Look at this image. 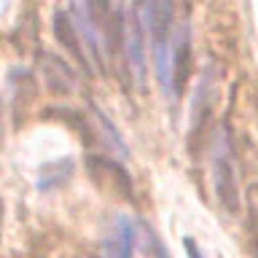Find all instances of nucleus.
Segmentation results:
<instances>
[{"mask_svg":"<svg viewBox=\"0 0 258 258\" xmlns=\"http://www.w3.org/2000/svg\"><path fill=\"white\" fill-rule=\"evenodd\" d=\"M68 11H70V19L78 30V38H81V43H84V51L89 56V62H92L97 70H105V64H102V38H100V30H97V24H94L92 11H89V3L86 6H70Z\"/></svg>","mask_w":258,"mask_h":258,"instance_id":"nucleus-5","label":"nucleus"},{"mask_svg":"<svg viewBox=\"0 0 258 258\" xmlns=\"http://www.w3.org/2000/svg\"><path fill=\"white\" fill-rule=\"evenodd\" d=\"M137 245V229L129 218H118L113 234L102 239V258H132Z\"/></svg>","mask_w":258,"mask_h":258,"instance_id":"nucleus-10","label":"nucleus"},{"mask_svg":"<svg viewBox=\"0 0 258 258\" xmlns=\"http://www.w3.org/2000/svg\"><path fill=\"white\" fill-rule=\"evenodd\" d=\"M213 183H215V197L221 207L229 215L239 213V185H237V164H234V145L231 132L223 124V132L215 137L213 148Z\"/></svg>","mask_w":258,"mask_h":258,"instance_id":"nucleus-1","label":"nucleus"},{"mask_svg":"<svg viewBox=\"0 0 258 258\" xmlns=\"http://www.w3.org/2000/svg\"><path fill=\"white\" fill-rule=\"evenodd\" d=\"M126 19V62L132 64L137 84L143 86L145 81V46H143V22H140V11L137 6L129 8Z\"/></svg>","mask_w":258,"mask_h":258,"instance_id":"nucleus-8","label":"nucleus"},{"mask_svg":"<svg viewBox=\"0 0 258 258\" xmlns=\"http://www.w3.org/2000/svg\"><path fill=\"white\" fill-rule=\"evenodd\" d=\"M253 250H255V258H258V221H255V229H253Z\"/></svg>","mask_w":258,"mask_h":258,"instance_id":"nucleus-13","label":"nucleus"},{"mask_svg":"<svg viewBox=\"0 0 258 258\" xmlns=\"http://www.w3.org/2000/svg\"><path fill=\"white\" fill-rule=\"evenodd\" d=\"M86 172L102 194H113V197L126 199V202L135 199V188H132V180H129V172L118 164V161H113L110 156L89 153L86 156Z\"/></svg>","mask_w":258,"mask_h":258,"instance_id":"nucleus-4","label":"nucleus"},{"mask_svg":"<svg viewBox=\"0 0 258 258\" xmlns=\"http://www.w3.org/2000/svg\"><path fill=\"white\" fill-rule=\"evenodd\" d=\"M213 110H215V86L213 73H205L194 94V110H191V135H188V153L191 159H199L205 145L213 135Z\"/></svg>","mask_w":258,"mask_h":258,"instance_id":"nucleus-3","label":"nucleus"},{"mask_svg":"<svg viewBox=\"0 0 258 258\" xmlns=\"http://www.w3.org/2000/svg\"><path fill=\"white\" fill-rule=\"evenodd\" d=\"M73 175V161L70 159H59V161H51L40 169V177H38V188L40 191H54L64 185Z\"/></svg>","mask_w":258,"mask_h":258,"instance_id":"nucleus-11","label":"nucleus"},{"mask_svg":"<svg viewBox=\"0 0 258 258\" xmlns=\"http://www.w3.org/2000/svg\"><path fill=\"white\" fill-rule=\"evenodd\" d=\"M40 73H43V84L54 94H70L76 89V73L56 54H48V51L40 54Z\"/></svg>","mask_w":258,"mask_h":258,"instance_id":"nucleus-9","label":"nucleus"},{"mask_svg":"<svg viewBox=\"0 0 258 258\" xmlns=\"http://www.w3.org/2000/svg\"><path fill=\"white\" fill-rule=\"evenodd\" d=\"M191 73H194V56H191V30L188 24H180L175 35V43H172V86L175 97H183L185 86L191 81Z\"/></svg>","mask_w":258,"mask_h":258,"instance_id":"nucleus-6","label":"nucleus"},{"mask_svg":"<svg viewBox=\"0 0 258 258\" xmlns=\"http://www.w3.org/2000/svg\"><path fill=\"white\" fill-rule=\"evenodd\" d=\"M183 247H185V255H188V258H205V255H202V250H199V245L191 237L183 239Z\"/></svg>","mask_w":258,"mask_h":258,"instance_id":"nucleus-12","label":"nucleus"},{"mask_svg":"<svg viewBox=\"0 0 258 258\" xmlns=\"http://www.w3.org/2000/svg\"><path fill=\"white\" fill-rule=\"evenodd\" d=\"M54 35L56 40L68 48V54L81 64V70L84 73H92V62H89V56L84 51V43H81V38H78V30H76V24H73L70 19V11L68 8H56L54 11Z\"/></svg>","mask_w":258,"mask_h":258,"instance_id":"nucleus-7","label":"nucleus"},{"mask_svg":"<svg viewBox=\"0 0 258 258\" xmlns=\"http://www.w3.org/2000/svg\"><path fill=\"white\" fill-rule=\"evenodd\" d=\"M0 135H3V102H0Z\"/></svg>","mask_w":258,"mask_h":258,"instance_id":"nucleus-15","label":"nucleus"},{"mask_svg":"<svg viewBox=\"0 0 258 258\" xmlns=\"http://www.w3.org/2000/svg\"><path fill=\"white\" fill-rule=\"evenodd\" d=\"M3 213H6V205H3V199H0V237H3Z\"/></svg>","mask_w":258,"mask_h":258,"instance_id":"nucleus-14","label":"nucleus"},{"mask_svg":"<svg viewBox=\"0 0 258 258\" xmlns=\"http://www.w3.org/2000/svg\"><path fill=\"white\" fill-rule=\"evenodd\" d=\"M140 11V22H143V30H148V35L153 40V59H156V73L161 78V84L169 89V56H167V48H169V24H172V3H143L137 6Z\"/></svg>","mask_w":258,"mask_h":258,"instance_id":"nucleus-2","label":"nucleus"}]
</instances>
